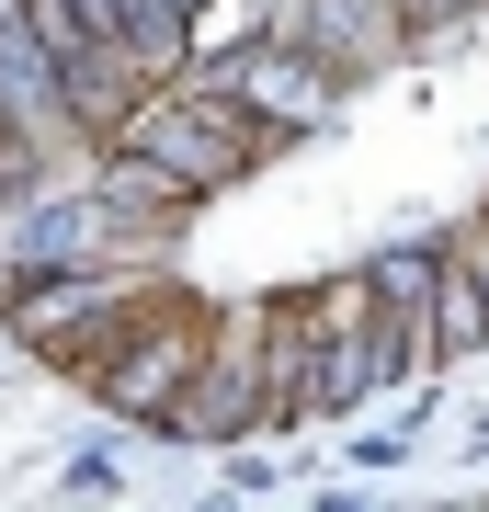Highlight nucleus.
Listing matches in <instances>:
<instances>
[{"label":"nucleus","mask_w":489,"mask_h":512,"mask_svg":"<svg viewBox=\"0 0 489 512\" xmlns=\"http://www.w3.org/2000/svg\"><path fill=\"white\" fill-rule=\"evenodd\" d=\"M114 148H137V160L160 171L182 205H194V194L239 183V171H251L262 148H273V126H262V114L228 92L217 69H205V80H171V92H137L126 114H114Z\"/></svg>","instance_id":"f257e3e1"},{"label":"nucleus","mask_w":489,"mask_h":512,"mask_svg":"<svg viewBox=\"0 0 489 512\" xmlns=\"http://www.w3.org/2000/svg\"><path fill=\"white\" fill-rule=\"evenodd\" d=\"M194 365H205V308L171 296V285H148V308L114 330V353L91 365V399L126 410V421H171V399L194 387Z\"/></svg>","instance_id":"f03ea898"},{"label":"nucleus","mask_w":489,"mask_h":512,"mask_svg":"<svg viewBox=\"0 0 489 512\" xmlns=\"http://www.w3.org/2000/svg\"><path fill=\"white\" fill-rule=\"evenodd\" d=\"M160 433L182 444H239V433H273V376H262V308H228V319H205V365L194 387L171 399Z\"/></svg>","instance_id":"7ed1b4c3"},{"label":"nucleus","mask_w":489,"mask_h":512,"mask_svg":"<svg viewBox=\"0 0 489 512\" xmlns=\"http://www.w3.org/2000/svg\"><path fill=\"white\" fill-rule=\"evenodd\" d=\"M137 308H148V285H137V274H114V262H46V285L23 296L12 319H23V342H46L57 365H80V376H91Z\"/></svg>","instance_id":"20e7f679"},{"label":"nucleus","mask_w":489,"mask_h":512,"mask_svg":"<svg viewBox=\"0 0 489 512\" xmlns=\"http://www.w3.org/2000/svg\"><path fill=\"white\" fill-rule=\"evenodd\" d=\"M217 80H228V92L262 114L273 137H308V126H330V103H342V69H330L319 46H296V35H273V46H239V57H217Z\"/></svg>","instance_id":"39448f33"},{"label":"nucleus","mask_w":489,"mask_h":512,"mask_svg":"<svg viewBox=\"0 0 489 512\" xmlns=\"http://www.w3.org/2000/svg\"><path fill=\"white\" fill-rule=\"evenodd\" d=\"M273 35L319 46L342 80H376V69H399V57L421 46V23L399 12V0H285V12H273Z\"/></svg>","instance_id":"423d86ee"},{"label":"nucleus","mask_w":489,"mask_h":512,"mask_svg":"<svg viewBox=\"0 0 489 512\" xmlns=\"http://www.w3.org/2000/svg\"><path fill=\"white\" fill-rule=\"evenodd\" d=\"M364 274H376V308H387V330L410 342V365H433V296H444V251H376Z\"/></svg>","instance_id":"0eeeda50"},{"label":"nucleus","mask_w":489,"mask_h":512,"mask_svg":"<svg viewBox=\"0 0 489 512\" xmlns=\"http://www.w3.org/2000/svg\"><path fill=\"white\" fill-rule=\"evenodd\" d=\"M455 353H489V296L478 274L444 251V296H433V365H455Z\"/></svg>","instance_id":"6e6552de"},{"label":"nucleus","mask_w":489,"mask_h":512,"mask_svg":"<svg viewBox=\"0 0 489 512\" xmlns=\"http://www.w3.org/2000/svg\"><path fill=\"white\" fill-rule=\"evenodd\" d=\"M137 12H148V80H160L171 57L194 46V0H137Z\"/></svg>","instance_id":"1a4fd4ad"},{"label":"nucleus","mask_w":489,"mask_h":512,"mask_svg":"<svg viewBox=\"0 0 489 512\" xmlns=\"http://www.w3.org/2000/svg\"><path fill=\"white\" fill-rule=\"evenodd\" d=\"M444 251L467 262V274H478V296H489V205H478V217H455V228H444Z\"/></svg>","instance_id":"9d476101"},{"label":"nucleus","mask_w":489,"mask_h":512,"mask_svg":"<svg viewBox=\"0 0 489 512\" xmlns=\"http://www.w3.org/2000/svg\"><path fill=\"white\" fill-rule=\"evenodd\" d=\"M399 12L421 23V35H444V23H467V12H489V0H399Z\"/></svg>","instance_id":"9b49d317"},{"label":"nucleus","mask_w":489,"mask_h":512,"mask_svg":"<svg viewBox=\"0 0 489 512\" xmlns=\"http://www.w3.org/2000/svg\"><path fill=\"white\" fill-rule=\"evenodd\" d=\"M0 23H23V0H0Z\"/></svg>","instance_id":"f8f14e48"}]
</instances>
